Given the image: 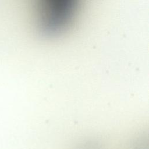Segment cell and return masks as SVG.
Listing matches in <instances>:
<instances>
[{
    "label": "cell",
    "mask_w": 149,
    "mask_h": 149,
    "mask_svg": "<svg viewBox=\"0 0 149 149\" xmlns=\"http://www.w3.org/2000/svg\"><path fill=\"white\" fill-rule=\"evenodd\" d=\"M78 0H40V25L44 33L55 35L70 23Z\"/></svg>",
    "instance_id": "cell-1"
}]
</instances>
